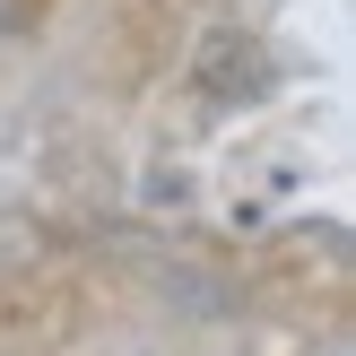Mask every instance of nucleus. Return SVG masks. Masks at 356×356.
Instances as JSON below:
<instances>
[{"instance_id":"1","label":"nucleus","mask_w":356,"mask_h":356,"mask_svg":"<svg viewBox=\"0 0 356 356\" xmlns=\"http://www.w3.org/2000/svg\"><path fill=\"white\" fill-rule=\"evenodd\" d=\"M9 17H17V0H0V26H9Z\"/></svg>"}]
</instances>
